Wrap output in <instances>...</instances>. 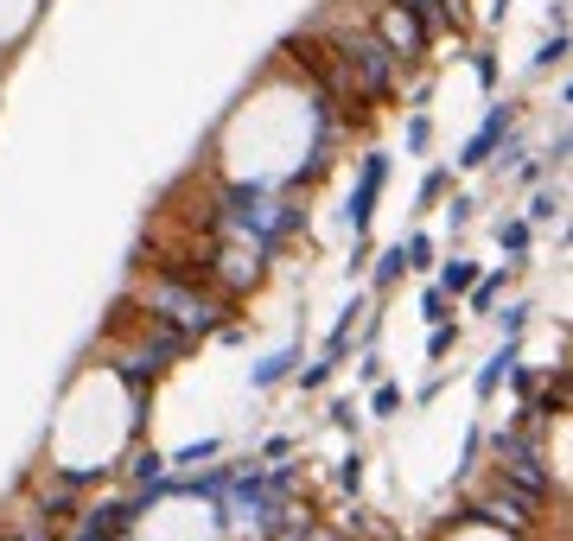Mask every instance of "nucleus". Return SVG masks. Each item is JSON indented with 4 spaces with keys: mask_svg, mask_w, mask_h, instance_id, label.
I'll list each match as a JSON object with an SVG mask.
<instances>
[{
    "mask_svg": "<svg viewBox=\"0 0 573 541\" xmlns=\"http://www.w3.org/2000/svg\"><path fill=\"white\" fill-rule=\"evenodd\" d=\"M160 471H166L160 452H141V459H134V478H160Z\"/></svg>",
    "mask_w": 573,
    "mask_h": 541,
    "instance_id": "nucleus-9",
    "label": "nucleus"
},
{
    "mask_svg": "<svg viewBox=\"0 0 573 541\" xmlns=\"http://www.w3.org/2000/svg\"><path fill=\"white\" fill-rule=\"evenodd\" d=\"M421 39H427V26H421V13H408V7H389L382 13V45L402 58V51H421Z\"/></svg>",
    "mask_w": 573,
    "mask_h": 541,
    "instance_id": "nucleus-4",
    "label": "nucleus"
},
{
    "mask_svg": "<svg viewBox=\"0 0 573 541\" xmlns=\"http://www.w3.org/2000/svg\"><path fill=\"white\" fill-rule=\"evenodd\" d=\"M128 516H134V503H109V510H90V522H83L77 541H109L115 529H128Z\"/></svg>",
    "mask_w": 573,
    "mask_h": 541,
    "instance_id": "nucleus-6",
    "label": "nucleus"
},
{
    "mask_svg": "<svg viewBox=\"0 0 573 541\" xmlns=\"http://www.w3.org/2000/svg\"><path fill=\"white\" fill-rule=\"evenodd\" d=\"M535 223H548V217H561V198H535V211H529Z\"/></svg>",
    "mask_w": 573,
    "mask_h": 541,
    "instance_id": "nucleus-13",
    "label": "nucleus"
},
{
    "mask_svg": "<svg viewBox=\"0 0 573 541\" xmlns=\"http://www.w3.org/2000/svg\"><path fill=\"white\" fill-rule=\"evenodd\" d=\"M357 478H363V465H357V452H351V459H344V471H338V484H344V491H357Z\"/></svg>",
    "mask_w": 573,
    "mask_h": 541,
    "instance_id": "nucleus-12",
    "label": "nucleus"
},
{
    "mask_svg": "<svg viewBox=\"0 0 573 541\" xmlns=\"http://www.w3.org/2000/svg\"><path fill=\"white\" fill-rule=\"evenodd\" d=\"M382 179H389V160H363V179H357V191H351V230H370V217H376V191H382Z\"/></svg>",
    "mask_w": 573,
    "mask_h": 541,
    "instance_id": "nucleus-3",
    "label": "nucleus"
},
{
    "mask_svg": "<svg viewBox=\"0 0 573 541\" xmlns=\"http://www.w3.org/2000/svg\"><path fill=\"white\" fill-rule=\"evenodd\" d=\"M141 293H147V312H153V319L172 325V331H185V338H191V331H211V325H217V312H223L217 293H198L191 281H172V274L147 281Z\"/></svg>",
    "mask_w": 573,
    "mask_h": 541,
    "instance_id": "nucleus-1",
    "label": "nucleus"
},
{
    "mask_svg": "<svg viewBox=\"0 0 573 541\" xmlns=\"http://www.w3.org/2000/svg\"><path fill=\"white\" fill-rule=\"evenodd\" d=\"M529 510H535V503H523L516 491H497V497L472 503V516L478 522H497V529H529Z\"/></svg>",
    "mask_w": 573,
    "mask_h": 541,
    "instance_id": "nucleus-5",
    "label": "nucleus"
},
{
    "mask_svg": "<svg viewBox=\"0 0 573 541\" xmlns=\"http://www.w3.org/2000/svg\"><path fill=\"white\" fill-rule=\"evenodd\" d=\"M20 541H45V535H39V529H32V535H20Z\"/></svg>",
    "mask_w": 573,
    "mask_h": 541,
    "instance_id": "nucleus-14",
    "label": "nucleus"
},
{
    "mask_svg": "<svg viewBox=\"0 0 573 541\" xmlns=\"http://www.w3.org/2000/svg\"><path fill=\"white\" fill-rule=\"evenodd\" d=\"M567 58V32H554V39L542 45V64H561Z\"/></svg>",
    "mask_w": 573,
    "mask_h": 541,
    "instance_id": "nucleus-11",
    "label": "nucleus"
},
{
    "mask_svg": "<svg viewBox=\"0 0 573 541\" xmlns=\"http://www.w3.org/2000/svg\"><path fill=\"white\" fill-rule=\"evenodd\" d=\"M338 71L357 83L363 96H389L395 83V51L376 39V32H351V39H338Z\"/></svg>",
    "mask_w": 573,
    "mask_h": 541,
    "instance_id": "nucleus-2",
    "label": "nucleus"
},
{
    "mask_svg": "<svg viewBox=\"0 0 573 541\" xmlns=\"http://www.w3.org/2000/svg\"><path fill=\"white\" fill-rule=\"evenodd\" d=\"M472 281H478V268H472V261H446V268H440V293H465Z\"/></svg>",
    "mask_w": 573,
    "mask_h": 541,
    "instance_id": "nucleus-8",
    "label": "nucleus"
},
{
    "mask_svg": "<svg viewBox=\"0 0 573 541\" xmlns=\"http://www.w3.org/2000/svg\"><path fill=\"white\" fill-rule=\"evenodd\" d=\"M503 128H510V109H497L491 121H484V128H478V141L465 147V160H459V166H484V153H491V147L503 141Z\"/></svg>",
    "mask_w": 573,
    "mask_h": 541,
    "instance_id": "nucleus-7",
    "label": "nucleus"
},
{
    "mask_svg": "<svg viewBox=\"0 0 573 541\" xmlns=\"http://www.w3.org/2000/svg\"><path fill=\"white\" fill-rule=\"evenodd\" d=\"M497 236H503V249H523V242H529V223H503Z\"/></svg>",
    "mask_w": 573,
    "mask_h": 541,
    "instance_id": "nucleus-10",
    "label": "nucleus"
}]
</instances>
